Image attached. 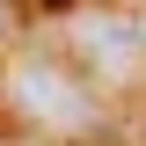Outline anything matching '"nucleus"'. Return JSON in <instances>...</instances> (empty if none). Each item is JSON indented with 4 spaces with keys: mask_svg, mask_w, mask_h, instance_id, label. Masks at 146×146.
<instances>
[{
    "mask_svg": "<svg viewBox=\"0 0 146 146\" xmlns=\"http://www.w3.org/2000/svg\"><path fill=\"white\" fill-rule=\"evenodd\" d=\"M15 95H22V110H29V117H44V124H88V95L73 88L66 73H51V66H29L15 80Z\"/></svg>",
    "mask_w": 146,
    "mask_h": 146,
    "instance_id": "1",
    "label": "nucleus"
},
{
    "mask_svg": "<svg viewBox=\"0 0 146 146\" xmlns=\"http://www.w3.org/2000/svg\"><path fill=\"white\" fill-rule=\"evenodd\" d=\"M73 36H80V51H88V58H102L110 73H117V66H131V51H139V36H131V29H117V22H80Z\"/></svg>",
    "mask_w": 146,
    "mask_h": 146,
    "instance_id": "2",
    "label": "nucleus"
},
{
    "mask_svg": "<svg viewBox=\"0 0 146 146\" xmlns=\"http://www.w3.org/2000/svg\"><path fill=\"white\" fill-rule=\"evenodd\" d=\"M139 44H146V22H139Z\"/></svg>",
    "mask_w": 146,
    "mask_h": 146,
    "instance_id": "3",
    "label": "nucleus"
}]
</instances>
